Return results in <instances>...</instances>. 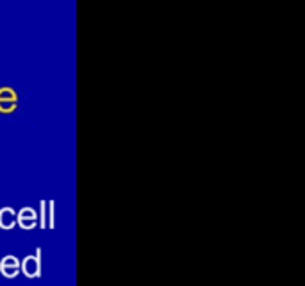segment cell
<instances>
[{"mask_svg":"<svg viewBox=\"0 0 305 286\" xmlns=\"http://www.w3.org/2000/svg\"><path fill=\"white\" fill-rule=\"evenodd\" d=\"M36 272H38V263H36V259H34L33 256H29L27 259H25V274L33 277V275L36 274Z\"/></svg>","mask_w":305,"mask_h":286,"instance_id":"cell-4","label":"cell"},{"mask_svg":"<svg viewBox=\"0 0 305 286\" xmlns=\"http://www.w3.org/2000/svg\"><path fill=\"white\" fill-rule=\"evenodd\" d=\"M17 222V215L11 208H4L0 209V227L4 229H11Z\"/></svg>","mask_w":305,"mask_h":286,"instance_id":"cell-2","label":"cell"},{"mask_svg":"<svg viewBox=\"0 0 305 286\" xmlns=\"http://www.w3.org/2000/svg\"><path fill=\"white\" fill-rule=\"evenodd\" d=\"M2 270H4V274L9 275V277L17 275V272H18V261L13 256H8L4 259V263H2Z\"/></svg>","mask_w":305,"mask_h":286,"instance_id":"cell-3","label":"cell"},{"mask_svg":"<svg viewBox=\"0 0 305 286\" xmlns=\"http://www.w3.org/2000/svg\"><path fill=\"white\" fill-rule=\"evenodd\" d=\"M18 222H20L22 227L31 229L36 225V211L33 208H24L20 211V217H18Z\"/></svg>","mask_w":305,"mask_h":286,"instance_id":"cell-1","label":"cell"}]
</instances>
